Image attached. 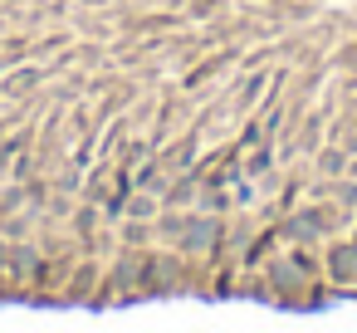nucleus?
<instances>
[{"label":"nucleus","mask_w":357,"mask_h":333,"mask_svg":"<svg viewBox=\"0 0 357 333\" xmlns=\"http://www.w3.org/2000/svg\"><path fill=\"white\" fill-rule=\"evenodd\" d=\"M318 172H323V177H342V172H347V152H342V147H323V152H318Z\"/></svg>","instance_id":"obj_1"},{"label":"nucleus","mask_w":357,"mask_h":333,"mask_svg":"<svg viewBox=\"0 0 357 333\" xmlns=\"http://www.w3.org/2000/svg\"><path fill=\"white\" fill-rule=\"evenodd\" d=\"M211 240H215V221H206V225L186 221V240H181V250H196V245H211Z\"/></svg>","instance_id":"obj_2"},{"label":"nucleus","mask_w":357,"mask_h":333,"mask_svg":"<svg viewBox=\"0 0 357 333\" xmlns=\"http://www.w3.org/2000/svg\"><path fill=\"white\" fill-rule=\"evenodd\" d=\"M123 216H132V221H152V216H157V201H152V196H132Z\"/></svg>","instance_id":"obj_3"},{"label":"nucleus","mask_w":357,"mask_h":333,"mask_svg":"<svg viewBox=\"0 0 357 333\" xmlns=\"http://www.w3.org/2000/svg\"><path fill=\"white\" fill-rule=\"evenodd\" d=\"M10 269H15V274L35 269V245H15V250H10Z\"/></svg>","instance_id":"obj_4"},{"label":"nucleus","mask_w":357,"mask_h":333,"mask_svg":"<svg viewBox=\"0 0 357 333\" xmlns=\"http://www.w3.org/2000/svg\"><path fill=\"white\" fill-rule=\"evenodd\" d=\"M113 284H123V289H132V284H137V260H128V265H118V274H113Z\"/></svg>","instance_id":"obj_5"},{"label":"nucleus","mask_w":357,"mask_h":333,"mask_svg":"<svg viewBox=\"0 0 357 333\" xmlns=\"http://www.w3.org/2000/svg\"><path fill=\"white\" fill-rule=\"evenodd\" d=\"M342 152H357V133H352V138H347V142H342Z\"/></svg>","instance_id":"obj_6"},{"label":"nucleus","mask_w":357,"mask_h":333,"mask_svg":"<svg viewBox=\"0 0 357 333\" xmlns=\"http://www.w3.org/2000/svg\"><path fill=\"white\" fill-rule=\"evenodd\" d=\"M6 260H10V250H6V240H0V265H6Z\"/></svg>","instance_id":"obj_7"},{"label":"nucleus","mask_w":357,"mask_h":333,"mask_svg":"<svg viewBox=\"0 0 357 333\" xmlns=\"http://www.w3.org/2000/svg\"><path fill=\"white\" fill-rule=\"evenodd\" d=\"M347 177H352V182H357V162H347Z\"/></svg>","instance_id":"obj_8"}]
</instances>
